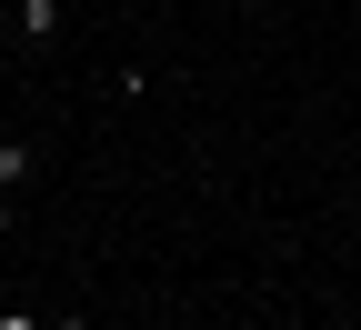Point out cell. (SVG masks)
Returning a JSON list of instances; mask_svg holds the SVG:
<instances>
[{
    "instance_id": "1",
    "label": "cell",
    "mask_w": 361,
    "mask_h": 330,
    "mask_svg": "<svg viewBox=\"0 0 361 330\" xmlns=\"http://www.w3.org/2000/svg\"><path fill=\"white\" fill-rule=\"evenodd\" d=\"M11 30L30 40V51H51L61 40V0H11Z\"/></svg>"
},
{
    "instance_id": "2",
    "label": "cell",
    "mask_w": 361,
    "mask_h": 330,
    "mask_svg": "<svg viewBox=\"0 0 361 330\" xmlns=\"http://www.w3.org/2000/svg\"><path fill=\"white\" fill-rule=\"evenodd\" d=\"M30 170H40V151H30V140H0V191H20Z\"/></svg>"
},
{
    "instance_id": "3",
    "label": "cell",
    "mask_w": 361,
    "mask_h": 330,
    "mask_svg": "<svg viewBox=\"0 0 361 330\" xmlns=\"http://www.w3.org/2000/svg\"><path fill=\"white\" fill-rule=\"evenodd\" d=\"M0 250H11V191H0Z\"/></svg>"
},
{
    "instance_id": "4",
    "label": "cell",
    "mask_w": 361,
    "mask_h": 330,
    "mask_svg": "<svg viewBox=\"0 0 361 330\" xmlns=\"http://www.w3.org/2000/svg\"><path fill=\"white\" fill-rule=\"evenodd\" d=\"M231 330H271V320H231Z\"/></svg>"
},
{
    "instance_id": "5",
    "label": "cell",
    "mask_w": 361,
    "mask_h": 330,
    "mask_svg": "<svg viewBox=\"0 0 361 330\" xmlns=\"http://www.w3.org/2000/svg\"><path fill=\"white\" fill-rule=\"evenodd\" d=\"M231 11H251V0H231Z\"/></svg>"
}]
</instances>
